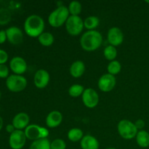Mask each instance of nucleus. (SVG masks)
Listing matches in <instances>:
<instances>
[{
    "label": "nucleus",
    "instance_id": "1",
    "mask_svg": "<svg viewBox=\"0 0 149 149\" xmlns=\"http://www.w3.org/2000/svg\"><path fill=\"white\" fill-rule=\"evenodd\" d=\"M103 43V36L96 30L87 31L80 38V45L84 50L93 52L98 49Z\"/></svg>",
    "mask_w": 149,
    "mask_h": 149
},
{
    "label": "nucleus",
    "instance_id": "2",
    "mask_svg": "<svg viewBox=\"0 0 149 149\" xmlns=\"http://www.w3.org/2000/svg\"><path fill=\"white\" fill-rule=\"evenodd\" d=\"M45 20L38 15H31L26 17L24 22L25 33L32 38H38L44 32Z\"/></svg>",
    "mask_w": 149,
    "mask_h": 149
},
{
    "label": "nucleus",
    "instance_id": "3",
    "mask_svg": "<svg viewBox=\"0 0 149 149\" xmlns=\"http://www.w3.org/2000/svg\"><path fill=\"white\" fill-rule=\"evenodd\" d=\"M69 16L68 7L60 5L49 15L48 23L53 28L61 27L65 24Z\"/></svg>",
    "mask_w": 149,
    "mask_h": 149
},
{
    "label": "nucleus",
    "instance_id": "4",
    "mask_svg": "<svg viewBox=\"0 0 149 149\" xmlns=\"http://www.w3.org/2000/svg\"><path fill=\"white\" fill-rule=\"evenodd\" d=\"M117 131L123 139L132 140L136 137L138 130L134 122L128 119H122L118 123Z\"/></svg>",
    "mask_w": 149,
    "mask_h": 149
},
{
    "label": "nucleus",
    "instance_id": "5",
    "mask_svg": "<svg viewBox=\"0 0 149 149\" xmlns=\"http://www.w3.org/2000/svg\"><path fill=\"white\" fill-rule=\"evenodd\" d=\"M6 87L13 93H20L23 91L27 87L28 81L23 75L12 74L6 79Z\"/></svg>",
    "mask_w": 149,
    "mask_h": 149
},
{
    "label": "nucleus",
    "instance_id": "6",
    "mask_svg": "<svg viewBox=\"0 0 149 149\" xmlns=\"http://www.w3.org/2000/svg\"><path fill=\"white\" fill-rule=\"evenodd\" d=\"M67 33L72 36L79 35L84 29V20L80 16L70 15L65 24Z\"/></svg>",
    "mask_w": 149,
    "mask_h": 149
},
{
    "label": "nucleus",
    "instance_id": "7",
    "mask_svg": "<svg viewBox=\"0 0 149 149\" xmlns=\"http://www.w3.org/2000/svg\"><path fill=\"white\" fill-rule=\"evenodd\" d=\"M83 104L88 109H94L99 103V95L96 90L93 88H87L84 90L81 95Z\"/></svg>",
    "mask_w": 149,
    "mask_h": 149
},
{
    "label": "nucleus",
    "instance_id": "8",
    "mask_svg": "<svg viewBox=\"0 0 149 149\" xmlns=\"http://www.w3.org/2000/svg\"><path fill=\"white\" fill-rule=\"evenodd\" d=\"M26 135L23 130H16L9 137V146L12 149H22L26 143Z\"/></svg>",
    "mask_w": 149,
    "mask_h": 149
},
{
    "label": "nucleus",
    "instance_id": "9",
    "mask_svg": "<svg viewBox=\"0 0 149 149\" xmlns=\"http://www.w3.org/2000/svg\"><path fill=\"white\" fill-rule=\"evenodd\" d=\"M116 84V79L114 76L109 74H103L99 78L97 86L100 91L103 93H109L114 89Z\"/></svg>",
    "mask_w": 149,
    "mask_h": 149
},
{
    "label": "nucleus",
    "instance_id": "10",
    "mask_svg": "<svg viewBox=\"0 0 149 149\" xmlns=\"http://www.w3.org/2000/svg\"><path fill=\"white\" fill-rule=\"evenodd\" d=\"M107 41L109 45L117 47L122 45L124 41V33L122 29L119 27H112L108 31Z\"/></svg>",
    "mask_w": 149,
    "mask_h": 149
},
{
    "label": "nucleus",
    "instance_id": "11",
    "mask_svg": "<svg viewBox=\"0 0 149 149\" xmlns=\"http://www.w3.org/2000/svg\"><path fill=\"white\" fill-rule=\"evenodd\" d=\"M10 68L14 74L23 75L27 71L28 65L26 60L20 56L13 57L10 61Z\"/></svg>",
    "mask_w": 149,
    "mask_h": 149
},
{
    "label": "nucleus",
    "instance_id": "12",
    "mask_svg": "<svg viewBox=\"0 0 149 149\" xmlns=\"http://www.w3.org/2000/svg\"><path fill=\"white\" fill-rule=\"evenodd\" d=\"M8 42L13 45H18L23 41V33L20 28L17 26H10L6 29Z\"/></svg>",
    "mask_w": 149,
    "mask_h": 149
},
{
    "label": "nucleus",
    "instance_id": "13",
    "mask_svg": "<svg viewBox=\"0 0 149 149\" xmlns=\"http://www.w3.org/2000/svg\"><path fill=\"white\" fill-rule=\"evenodd\" d=\"M49 74L47 71L42 68L37 70L33 77V83L38 89H45L49 84Z\"/></svg>",
    "mask_w": 149,
    "mask_h": 149
},
{
    "label": "nucleus",
    "instance_id": "14",
    "mask_svg": "<svg viewBox=\"0 0 149 149\" xmlns=\"http://www.w3.org/2000/svg\"><path fill=\"white\" fill-rule=\"evenodd\" d=\"M29 122H30V117L29 114L25 112H20L13 117L12 124L15 127V130H24L29 125Z\"/></svg>",
    "mask_w": 149,
    "mask_h": 149
},
{
    "label": "nucleus",
    "instance_id": "15",
    "mask_svg": "<svg viewBox=\"0 0 149 149\" xmlns=\"http://www.w3.org/2000/svg\"><path fill=\"white\" fill-rule=\"evenodd\" d=\"M63 119V116L61 112H60L59 111L54 110L48 113L45 122H46V125L49 128H55L61 125Z\"/></svg>",
    "mask_w": 149,
    "mask_h": 149
},
{
    "label": "nucleus",
    "instance_id": "16",
    "mask_svg": "<svg viewBox=\"0 0 149 149\" xmlns=\"http://www.w3.org/2000/svg\"><path fill=\"white\" fill-rule=\"evenodd\" d=\"M86 70L85 64L81 61H76L72 63L69 68L70 74L72 77L76 79L82 77Z\"/></svg>",
    "mask_w": 149,
    "mask_h": 149
},
{
    "label": "nucleus",
    "instance_id": "17",
    "mask_svg": "<svg viewBox=\"0 0 149 149\" xmlns=\"http://www.w3.org/2000/svg\"><path fill=\"white\" fill-rule=\"evenodd\" d=\"M81 149H99L100 143L95 137L91 135H86L80 141Z\"/></svg>",
    "mask_w": 149,
    "mask_h": 149
},
{
    "label": "nucleus",
    "instance_id": "18",
    "mask_svg": "<svg viewBox=\"0 0 149 149\" xmlns=\"http://www.w3.org/2000/svg\"><path fill=\"white\" fill-rule=\"evenodd\" d=\"M41 127L37 125H29L23 130L26 138L32 141L41 139Z\"/></svg>",
    "mask_w": 149,
    "mask_h": 149
},
{
    "label": "nucleus",
    "instance_id": "19",
    "mask_svg": "<svg viewBox=\"0 0 149 149\" xmlns=\"http://www.w3.org/2000/svg\"><path fill=\"white\" fill-rule=\"evenodd\" d=\"M136 143L141 148H146L149 146V132L146 130H139L136 137Z\"/></svg>",
    "mask_w": 149,
    "mask_h": 149
},
{
    "label": "nucleus",
    "instance_id": "20",
    "mask_svg": "<svg viewBox=\"0 0 149 149\" xmlns=\"http://www.w3.org/2000/svg\"><path fill=\"white\" fill-rule=\"evenodd\" d=\"M84 132L81 129L77 127L71 128L67 134L68 139L73 143H77L81 141L84 137Z\"/></svg>",
    "mask_w": 149,
    "mask_h": 149
},
{
    "label": "nucleus",
    "instance_id": "21",
    "mask_svg": "<svg viewBox=\"0 0 149 149\" xmlns=\"http://www.w3.org/2000/svg\"><path fill=\"white\" fill-rule=\"evenodd\" d=\"M38 41L39 44L44 47H50L53 45L55 42V38L52 33L50 32H43L38 37Z\"/></svg>",
    "mask_w": 149,
    "mask_h": 149
},
{
    "label": "nucleus",
    "instance_id": "22",
    "mask_svg": "<svg viewBox=\"0 0 149 149\" xmlns=\"http://www.w3.org/2000/svg\"><path fill=\"white\" fill-rule=\"evenodd\" d=\"M100 24V19L95 15H90L84 20V26L87 31L95 30Z\"/></svg>",
    "mask_w": 149,
    "mask_h": 149
},
{
    "label": "nucleus",
    "instance_id": "23",
    "mask_svg": "<svg viewBox=\"0 0 149 149\" xmlns=\"http://www.w3.org/2000/svg\"><path fill=\"white\" fill-rule=\"evenodd\" d=\"M51 142L47 139H39L33 141L31 144L29 149H51Z\"/></svg>",
    "mask_w": 149,
    "mask_h": 149
},
{
    "label": "nucleus",
    "instance_id": "24",
    "mask_svg": "<svg viewBox=\"0 0 149 149\" xmlns=\"http://www.w3.org/2000/svg\"><path fill=\"white\" fill-rule=\"evenodd\" d=\"M103 55L105 58L108 61H115L117 57V49L115 47L111 46V45H108L105 47L103 50Z\"/></svg>",
    "mask_w": 149,
    "mask_h": 149
},
{
    "label": "nucleus",
    "instance_id": "25",
    "mask_svg": "<svg viewBox=\"0 0 149 149\" xmlns=\"http://www.w3.org/2000/svg\"><path fill=\"white\" fill-rule=\"evenodd\" d=\"M68 10L70 15L79 16L80 13H81V10H82V6L79 1H72L69 3Z\"/></svg>",
    "mask_w": 149,
    "mask_h": 149
},
{
    "label": "nucleus",
    "instance_id": "26",
    "mask_svg": "<svg viewBox=\"0 0 149 149\" xmlns=\"http://www.w3.org/2000/svg\"><path fill=\"white\" fill-rule=\"evenodd\" d=\"M121 70H122V64L120 63L119 61H116V60L111 61L107 66L108 74H111L114 77L120 73Z\"/></svg>",
    "mask_w": 149,
    "mask_h": 149
},
{
    "label": "nucleus",
    "instance_id": "27",
    "mask_svg": "<svg viewBox=\"0 0 149 149\" xmlns=\"http://www.w3.org/2000/svg\"><path fill=\"white\" fill-rule=\"evenodd\" d=\"M84 90V87L81 84H74L68 89V95L72 97H79L82 95Z\"/></svg>",
    "mask_w": 149,
    "mask_h": 149
},
{
    "label": "nucleus",
    "instance_id": "28",
    "mask_svg": "<svg viewBox=\"0 0 149 149\" xmlns=\"http://www.w3.org/2000/svg\"><path fill=\"white\" fill-rule=\"evenodd\" d=\"M12 19V15L7 8H0V26L8 24Z\"/></svg>",
    "mask_w": 149,
    "mask_h": 149
},
{
    "label": "nucleus",
    "instance_id": "29",
    "mask_svg": "<svg viewBox=\"0 0 149 149\" xmlns=\"http://www.w3.org/2000/svg\"><path fill=\"white\" fill-rule=\"evenodd\" d=\"M51 149H66V143L61 138H55L51 142Z\"/></svg>",
    "mask_w": 149,
    "mask_h": 149
},
{
    "label": "nucleus",
    "instance_id": "30",
    "mask_svg": "<svg viewBox=\"0 0 149 149\" xmlns=\"http://www.w3.org/2000/svg\"><path fill=\"white\" fill-rule=\"evenodd\" d=\"M10 74V69L6 64H1L0 65V78L6 79H7Z\"/></svg>",
    "mask_w": 149,
    "mask_h": 149
},
{
    "label": "nucleus",
    "instance_id": "31",
    "mask_svg": "<svg viewBox=\"0 0 149 149\" xmlns=\"http://www.w3.org/2000/svg\"><path fill=\"white\" fill-rule=\"evenodd\" d=\"M9 55L7 52L4 49H0V65L1 64H5L8 61Z\"/></svg>",
    "mask_w": 149,
    "mask_h": 149
},
{
    "label": "nucleus",
    "instance_id": "32",
    "mask_svg": "<svg viewBox=\"0 0 149 149\" xmlns=\"http://www.w3.org/2000/svg\"><path fill=\"white\" fill-rule=\"evenodd\" d=\"M134 124H135V127H136L137 129L138 130V131L143 130V128L145 127V125H146L145 121L143 120V119H138V120L135 121V122H134Z\"/></svg>",
    "mask_w": 149,
    "mask_h": 149
},
{
    "label": "nucleus",
    "instance_id": "33",
    "mask_svg": "<svg viewBox=\"0 0 149 149\" xmlns=\"http://www.w3.org/2000/svg\"><path fill=\"white\" fill-rule=\"evenodd\" d=\"M7 40V38L6 31L1 30L0 31V45L4 44Z\"/></svg>",
    "mask_w": 149,
    "mask_h": 149
},
{
    "label": "nucleus",
    "instance_id": "34",
    "mask_svg": "<svg viewBox=\"0 0 149 149\" xmlns=\"http://www.w3.org/2000/svg\"><path fill=\"white\" fill-rule=\"evenodd\" d=\"M5 130L8 133H10V135L16 130L15 128V127L13 126V124H9V125H7V126H6Z\"/></svg>",
    "mask_w": 149,
    "mask_h": 149
},
{
    "label": "nucleus",
    "instance_id": "35",
    "mask_svg": "<svg viewBox=\"0 0 149 149\" xmlns=\"http://www.w3.org/2000/svg\"><path fill=\"white\" fill-rule=\"evenodd\" d=\"M3 125H4V121H3L2 117L0 116V131H1V129H2Z\"/></svg>",
    "mask_w": 149,
    "mask_h": 149
},
{
    "label": "nucleus",
    "instance_id": "36",
    "mask_svg": "<svg viewBox=\"0 0 149 149\" xmlns=\"http://www.w3.org/2000/svg\"><path fill=\"white\" fill-rule=\"evenodd\" d=\"M106 149H116V148H113V147H109V148H107Z\"/></svg>",
    "mask_w": 149,
    "mask_h": 149
},
{
    "label": "nucleus",
    "instance_id": "37",
    "mask_svg": "<svg viewBox=\"0 0 149 149\" xmlns=\"http://www.w3.org/2000/svg\"><path fill=\"white\" fill-rule=\"evenodd\" d=\"M145 2L147 3V4H149V0H146Z\"/></svg>",
    "mask_w": 149,
    "mask_h": 149
},
{
    "label": "nucleus",
    "instance_id": "38",
    "mask_svg": "<svg viewBox=\"0 0 149 149\" xmlns=\"http://www.w3.org/2000/svg\"><path fill=\"white\" fill-rule=\"evenodd\" d=\"M1 90H0V99H1Z\"/></svg>",
    "mask_w": 149,
    "mask_h": 149
},
{
    "label": "nucleus",
    "instance_id": "39",
    "mask_svg": "<svg viewBox=\"0 0 149 149\" xmlns=\"http://www.w3.org/2000/svg\"></svg>",
    "mask_w": 149,
    "mask_h": 149
}]
</instances>
